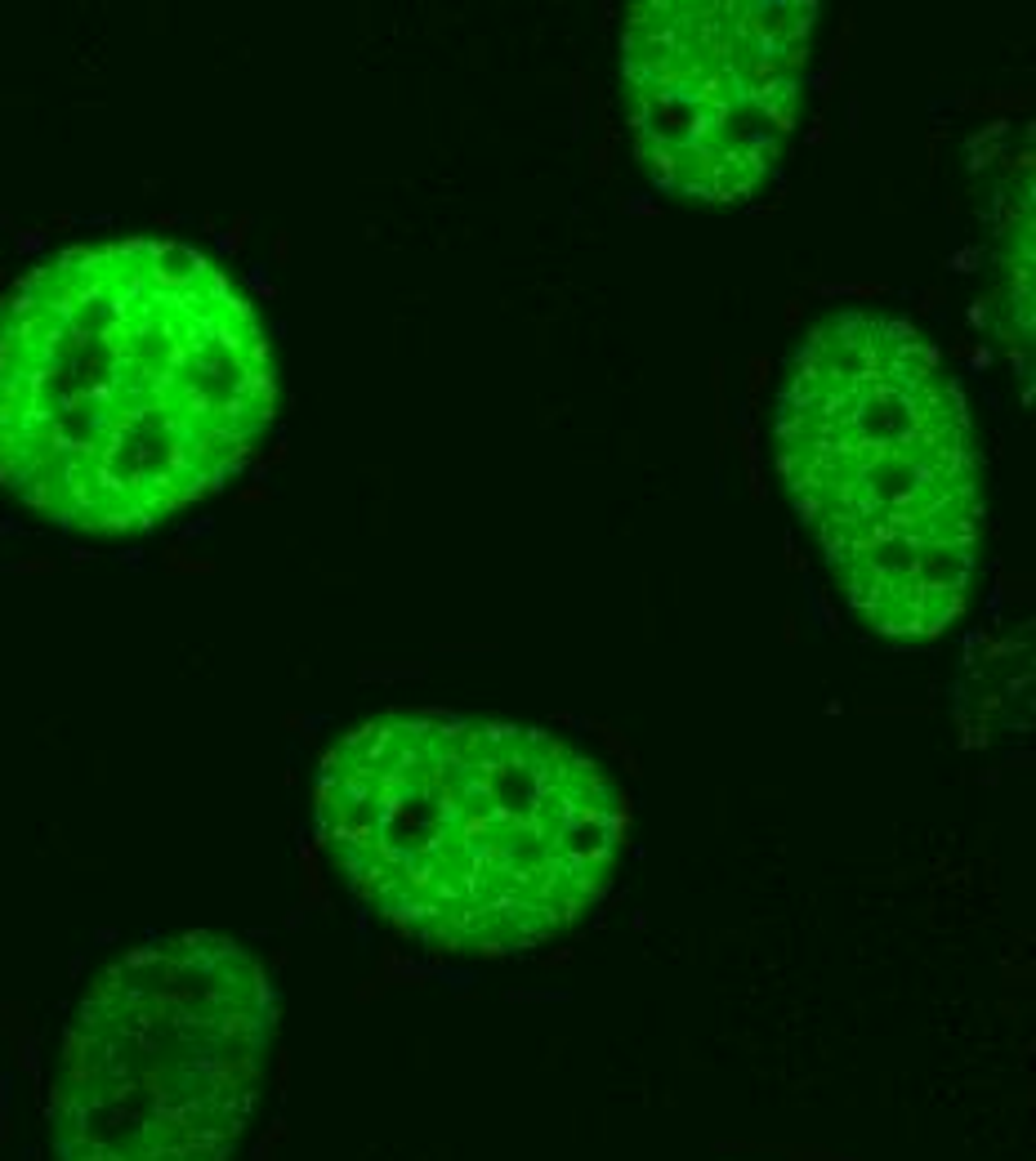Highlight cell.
<instances>
[{
	"instance_id": "obj_1",
	"label": "cell",
	"mask_w": 1036,
	"mask_h": 1161,
	"mask_svg": "<svg viewBox=\"0 0 1036 1161\" xmlns=\"http://www.w3.org/2000/svg\"><path fill=\"white\" fill-rule=\"evenodd\" d=\"M273 407L251 295L184 242L71 246L0 309V482L63 528L121 537L197 505Z\"/></svg>"
},
{
	"instance_id": "obj_2",
	"label": "cell",
	"mask_w": 1036,
	"mask_h": 1161,
	"mask_svg": "<svg viewBox=\"0 0 1036 1161\" xmlns=\"http://www.w3.org/2000/svg\"><path fill=\"white\" fill-rule=\"evenodd\" d=\"M318 831L362 902L442 952H528L617 876V782L546 728L380 715L318 768Z\"/></svg>"
},
{
	"instance_id": "obj_3",
	"label": "cell",
	"mask_w": 1036,
	"mask_h": 1161,
	"mask_svg": "<svg viewBox=\"0 0 1036 1161\" xmlns=\"http://www.w3.org/2000/svg\"><path fill=\"white\" fill-rule=\"evenodd\" d=\"M777 470L831 572L876 634L938 639L965 613L983 482L969 407L911 322L835 313L777 394Z\"/></svg>"
},
{
	"instance_id": "obj_4",
	"label": "cell",
	"mask_w": 1036,
	"mask_h": 1161,
	"mask_svg": "<svg viewBox=\"0 0 1036 1161\" xmlns=\"http://www.w3.org/2000/svg\"><path fill=\"white\" fill-rule=\"evenodd\" d=\"M269 969L228 934H170L81 996L50 1086L54 1161H233L273 1050Z\"/></svg>"
},
{
	"instance_id": "obj_5",
	"label": "cell",
	"mask_w": 1036,
	"mask_h": 1161,
	"mask_svg": "<svg viewBox=\"0 0 1036 1161\" xmlns=\"http://www.w3.org/2000/svg\"><path fill=\"white\" fill-rule=\"evenodd\" d=\"M813 27V0L634 5L622 71L652 184L692 202L751 197L800 117Z\"/></svg>"
}]
</instances>
